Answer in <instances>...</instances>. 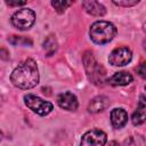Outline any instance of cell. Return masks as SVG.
Instances as JSON below:
<instances>
[{
  "instance_id": "1",
  "label": "cell",
  "mask_w": 146,
  "mask_h": 146,
  "mask_svg": "<svg viewBox=\"0 0 146 146\" xmlns=\"http://www.w3.org/2000/svg\"><path fill=\"white\" fill-rule=\"evenodd\" d=\"M39 70L34 59L26 58L10 74V81L19 89H31L39 83Z\"/></svg>"
},
{
  "instance_id": "2",
  "label": "cell",
  "mask_w": 146,
  "mask_h": 146,
  "mask_svg": "<svg viewBox=\"0 0 146 146\" xmlns=\"http://www.w3.org/2000/svg\"><path fill=\"white\" fill-rule=\"evenodd\" d=\"M116 27L114 24L107 21H97L95 22L89 30L90 39L97 44L108 43L116 35Z\"/></svg>"
},
{
  "instance_id": "3",
  "label": "cell",
  "mask_w": 146,
  "mask_h": 146,
  "mask_svg": "<svg viewBox=\"0 0 146 146\" xmlns=\"http://www.w3.org/2000/svg\"><path fill=\"white\" fill-rule=\"evenodd\" d=\"M83 65L88 79L96 86L105 82V68L97 62L91 51H86L83 55Z\"/></svg>"
},
{
  "instance_id": "4",
  "label": "cell",
  "mask_w": 146,
  "mask_h": 146,
  "mask_svg": "<svg viewBox=\"0 0 146 146\" xmlns=\"http://www.w3.org/2000/svg\"><path fill=\"white\" fill-rule=\"evenodd\" d=\"M34 22H35V13L29 8L18 9L11 16V24L21 31L31 29Z\"/></svg>"
},
{
  "instance_id": "5",
  "label": "cell",
  "mask_w": 146,
  "mask_h": 146,
  "mask_svg": "<svg viewBox=\"0 0 146 146\" xmlns=\"http://www.w3.org/2000/svg\"><path fill=\"white\" fill-rule=\"evenodd\" d=\"M24 103L32 112H34L41 116L48 115L54 108V106L50 102L44 100V99H42L35 95H32V94H27L24 96Z\"/></svg>"
},
{
  "instance_id": "6",
  "label": "cell",
  "mask_w": 146,
  "mask_h": 146,
  "mask_svg": "<svg viewBox=\"0 0 146 146\" xmlns=\"http://www.w3.org/2000/svg\"><path fill=\"white\" fill-rule=\"evenodd\" d=\"M107 136L104 131L99 129H92L82 136L80 146H105Z\"/></svg>"
},
{
  "instance_id": "7",
  "label": "cell",
  "mask_w": 146,
  "mask_h": 146,
  "mask_svg": "<svg viewBox=\"0 0 146 146\" xmlns=\"http://www.w3.org/2000/svg\"><path fill=\"white\" fill-rule=\"evenodd\" d=\"M132 59V52L128 47H117L115 48L108 57V60L114 66H124L130 63Z\"/></svg>"
},
{
  "instance_id": "8",
  "label": "cell",
  "mask_w": 146,
  "mask_h": 146,
  "mask_svg": "<svg viewBox=\"0 0 146 146\" xmlns=\"http://www.w3.org/2000/svg\"><path fill=\"white\" fill-rule=\"evenodd\" d=\"M57 104L60 108H64L66 111H75L78 108V98L74 94L70 91L62 92L57 97Z\"/></svg>"
},
{
  "instance_id": "9",
  "label": "cell",
  "mask_w": 146,
  "mask_h": 146,
  "mask_svg": "<svg viewBox=\"0 0 146 146\" xmlns=\"http://www.w3.org/2000/svg\"><path fill=\"white\" fill-rule=\"evenodd\" d=\"M133 80L132 75L127 72V71H121V72H116L114 73L111 78H108L106 81L108 84L117 87V86H127L129 83H131Z\"/></svg>"
},
{
  "instance_id": "10",
  "label": "cell",
  "mask_w": 146,
  "mask_h": 146,
  "mask_svg": "<svg viewBox=\"0 0 146 146\" xmlns=\"http://www.w3.org/2000/svg\"><path fill=\"white\" fill-rule=\"evenodd\" d=\"M128 122V113L123 108H114L111 112V123L115 129L123 128Z\"/></svg>"
},
{
  "instance_id": "11",
  "label": "cell",
  "mask_w": 146,
  "mask_h": 146,
  "mask_svg": "<svg viewBox=\"0 0 146 146\" xmlns=\"http://www.w3.org/2000/svg\"><path fill=\"white\" fill-rule=\"evenodd\" d=\"M111 102L106 96H97L92 98L88 104V112L90 113H99L106 110L110 106Z\"/></svg>"
},
{
  "instance_id": "12",
  "label": "cell",
  "mask_w": 146,
  "mask_h": 146,
  "mask_svg": "<svg viewBox=\"0 0 146 146\" xmlns=\"http://www.w3.org/2000/svg\"><path fill=\"white\" fill-rule=\"evenodd\" d=\"M82 7L86 9L88 14L96 17H102L106 14V8L98 1L95 0H87L82 2Z\"/></svg>"
},
{
  "instance_id": "13",
  "label": "cell",
  "mask_w": 146,
  "mask_h": 146,
  "mask_svg": "<svg viewBox=\"0 0 146 146\" xmlns=\"http://www.w3.org/2000/svg\"><path fill=\"white\" fill-rule=\"evenodd\" d=\"M145 110H146L145 97H144V95H141L140 99H139V103H138V106H137V110L135 111V113L132 114V117H131V121H132L133 125H140L145 122V116H146Z\"/></svg>"
},
{
  "instance_id": "14",
  "label": "cell",
  "mask_w": 146,
  "mask_h": 146,
  "mask_svg": "<svg viewBox=\"0 0 146 146\" xmlns=\"http://www.w3.org/2000/svg\"><path fill=\"white\" fill-rule=\"evenodd\" d=\"M58 46H57V40L55 39V36L49 35L44 41H43V49L47 52V56H51L56 52Z\"/></svg>"
},
{
  "instance_id": "15",
  "label": "cell",
  "mask_w": 146,
  "mask_h": 146,
  "mask_svg": "<svg viewBox=\"0 0 146 146\" xmlns=\"http://www.w3.org/2000/svg\"><path fill=\"white\" fill-rule=\"evenodd\" d=\"M71 1H66V0H57V1H51V6L56 9L57 13L62 14L65 11V9L71 5Z\"/></svg>"
},
{
  "instance_id": "16",
  "label": "cell",
  "mask_w": 146,
  "mask_h": 146,
  "mask_svg": "<svg viewBox=\"0 0 146 146\" xmlns=\"http://www.w3.org/2000/svg\"><path fill=\"white\" fill-rule=\"evenodd\" d=\"M127 146H145V140L144 137L141 136H135V137H130L127 141H125Z\"/></svg>"
},
{
  "instance_id": "17",
  "label": "cell",
  "mask_w": 146,
  "mask_h": 146,
  "mask_svg": "<svg viewBox=\"0 0 146 146\" xmlns=\"http://www.w3.org/2000/svg\"><path fill=\"white\" fill-rule=\"evenodd\" d=\"M139 2V0H119V1H113L114 5L120 6V7H131L135 6Z\"/></svg>"
},
{
  "instance_id": "18",
  "label": "cell",
  "mask_w": 146,
  "mask_h": 146,
  "mask_svg": "<svg viewBox=\"0 0 146 146\" xmlns=\"http://www.w3.org/2000/svg\"><path fill=\"white\" fill-rule=\"evenodd\" d=\"M137 71L139 72V75H140L143 79H145V76H146V75H145L146 71H145V64H144V63H143V64H141V65H140V66L137 68Z\"/></svg>"
},
{
  "instance_id": "19",
  "label": "cell",
  "mask_w": 146,
  "mask_h": 146,
  "mask_svg": "<svg viewBox=\"0 0 146 146\" xmlns=\"http://www.w3.org/2000/svg\"><path fill=\"white\" fill-rule=\"evenodd\" d=\"M26 2L25 1H16V2H11V1H7V5L9 6H24Z\"/></svg>"
},
{
  "instance_id": "20",
  "label": "cell",
  "mask_w": 146,
  "mask_h": 146,
  "mask_svg": "<svg viewBox=\"0 0 146 146\" xmlns=\"http://www.w3.org/2000/svg\"><path fill=\"white\" fill-rule=\"evenodd\" d=\"M108 146H120L119 145V143H116V141H110V144H108Z\"/></svg>"
}]
</instances>
